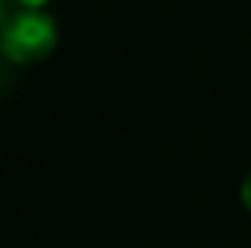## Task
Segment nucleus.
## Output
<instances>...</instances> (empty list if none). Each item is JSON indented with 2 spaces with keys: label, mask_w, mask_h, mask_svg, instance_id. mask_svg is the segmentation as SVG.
I'll use <instances>...</instances> for the list:
<instances>
[{
  "label": "nucleus",
  "mask_w": 251,
  "mask_h": 248,
  "mask_svg": "<svg viewBox=\"0 0 251 248\" xmlns=\"http://www.w3.org/2000/svg\"><path fill=\"white\" fill-rule=\"evenodd\" d=\"M59 44V24L44 9H12L0 26V56L12 64L44 62Z\"/></svg>",
  "instance_id": "1"
},
{
  "label": "nucleus",
  "mask_w": 251,
  "mask_h": 248,
  "mask_svg": "<svg viewBox=\"0 0 251 248\" xmlns=\"http://www.w3.org/2000/svg\"><path fill=\"white\" fill-rule=\"evenodd\" d=\"M240 196H243V204L249 207V213H251V175L243 181V190H240Z\"/></svg>",
  "instance_id": "2"
},
{
  "label": "nucleus",
  "mask_w": 251,
  "mask_h": 248,
  "mask_svg": "<svg viewBox=\"0 0 251 248\" xmlns=\"http://www.w3.org/2000/svg\"><path fill=\"white\" fill-rule=\"evenodd\" d=\"M15 3H18L21 9H44L50 0H15Z\"/></svg>",
  "instance_id": "3"
},
{
  "label": "nucleus",
  "mask_w": 251,
  "mask_h": 248,
  "mask_svg": "<svg viewBox=\"0 0 251 248\" xmlns=\"http://www.w3.org/2000/svg\"><path fill=\"white\" fill-rule=\"evenodd\" d=\"M9 12H12V9H9V0H0V26H3V21L9 18Z\"/></svg>",
  "instance_id": "4"
}]
</instances>
